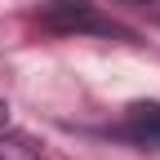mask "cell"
Here are the masks:
<instances>
[{"label":"cell","mask_w":160,"mask_h":160,"mask_svg":"<svg viewBox=\"0 0 160 160\" xmlns=\"http://www.w3.org/2000/svg\"><path fill=\"white\" fill-rule=\"evenodd\" d=\"M40 27L53 36H107V40H138L125 22L107 18L93 0H45L40 5Z\"/></svg>","instance_id":"6da1fadb"},{"label":"cell","mask_w":160,"mask_h":160,"mask_svg":"<svg viewBox=\"0 0 160 160\" xmlns=\"http://www.w3.org/2000/svg\"><path fill=\"white\" fill-rule=\"evenodd\" d=\"M107 133L125 138V142L142 147V151H160V102H133L125 111V120L111 125Z\"/></svg>","instance_id":"7a4b0ae2"},{"label":"cell","mask_w":160,"mask_h":160,"mask_svg":"<svg viewBox=\"0 0 160 160\" xmlns=\"http://www.w3.org/2000/svg\"><path fill=\"white\" fill-rule=\"evenodd\" d=\"M120 5H156V0H120Z\"/></svg>","instance_id":"277c9868"},{"label":"cell","mask_w":160,"mask_h":160,"mask_svg":"<svg viewBox=\"0 0 160 160\" xmlns=\"http://www.w3.org/2000/svg\"><path fill=\"white\" fill-rule=\"evenodd\" d=\"M5 120H9V107H5V102H0V125H5Z\"/></svg>","instance_id":"5b68a950"},{"label":"cell","mask_w":160,"mask_h":160,"mask_svg":"<svg viewBox=\"0 0 160 160\" xmlns=\"http://www.w3.org/2000/svg\"><path fill=\"white\" fill-rule=\"evenodd\" d=\"M0 160H40V151L27 142V138L5 133V138H0Z\"/></svg>","instance_id":"3957f363"}]
</instances>
